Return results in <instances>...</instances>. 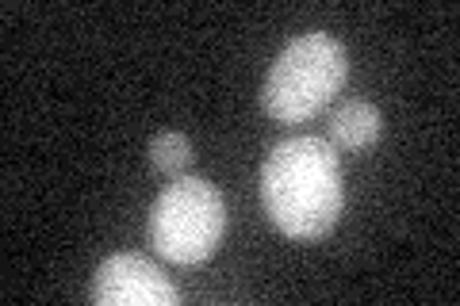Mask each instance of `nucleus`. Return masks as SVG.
<instances>
[{
    "label": "nucleus",
    "mask_w": 460,
    "mask_h": 306,
    "mask_svg": "<svg viewBox=\"0 0 460 306\" xmlns=\"http://www.w3.org/2000/svg\"><path fill=\"white\" fill-rule=\"evenodd\" d=\"M261 203L288 238L314 241L330 234L345 203L334 145L319 135L280 142L261 165Z\"/></svg>",
    "instance_id": "nucleus-1"
},
{
    "label": "nucleus",
    "mask_w": 460,
    "mask_h": 306,
    "mask_svg": "<svg viewBox=\"0 0 460 306\" xmlns=\"http://www.w3.org/2000/svg\"><path fill=\"white\" fill-rule=\"evenodd\" d=\"M345 77H349V54L326 31H307L292 39L272 62L261 84V108L277 123H307L311 115L334 104Z\"/></svg>",
    "instance_id": "nucleus-2"
},
{
    "label": "nucleus",
    "mask_w": 460,
    "mask_h": 306,
    "mask_svg": "<svg viewBox=\"0 0 460 306\" xmlns=\"http://www.w3.org/2000/svg\"><path fill=\"white\" fill-rule=\"evenodd\" d=\"M226 203L204 177H177L165 184L150 211V241L172 265H199L223 241Z\"/></svg>",
    "instance_id": "nucleus-3"
},
{
    "label": "nucleus",
    "mask_w": 460,
    "mask_h": 306,
    "mask_svg": "<svg viewBox=\"0 0 460 306\" xmlns=\"http://www.w3.org/2000/svg\"><path fill=\"white\" fill-rule=\"evenodd\" d=\"M93 299L100 306H177L181 291L154 260L138 253H115L96 268Z\"/></svg>",
    "instance_id": "nucleus-4"
},
{
    "label": "nucleus",
    "mask_w": 460,
    "mask_h": 306,
    "mask_svg": "<svg viewBox=\"0 0 460 306\" xmlns=\"http://www.w3.org/2000/svg\"><path fill=\"white\" fill-rule=\"evenodd\" d=\"M384 135V115L376 104H368V100H349V104L334 108L330 115V145H338V150H368V145H376Z\"/></svg>",
    "instance_id": "nucleus-5"
},
{
    "label": "nucleus",
    "mask_w": 460,
    "mask_h": 306,
    "mask_svg": "<svg viewBox=\"0 0 460 306\" xmlns=\"http://www.w3.org/2000/svg\"><path fill=\"white\" fill-rule=\"evenodd\" d=\"M150 165L162 172V177H177V172L192 162V145L184 135H177V130H162L154 142H150Z\"/></svg>",
    "instance_id": "nucleus-6"
}]
</instances>
